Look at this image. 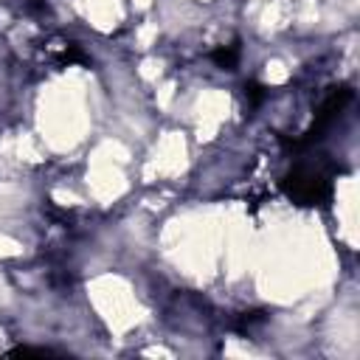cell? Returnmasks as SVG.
<instances>
[{
    "label": "cell",
    "mask_w": 360,
    "mask_h": 360,
    "mask_svg": "<svg viewBox=\"0 0 360 360\" xmlns=\"http://www.w3.org/2000/svg\"><path fill=\"white\" fill-rule=\"evenodd\" d=\"M211 62L222 70H236L239 65V45L231 42V45H219L217 51H211Z\"/></svg>",
    "instance_id": "obj_3"
},
{
    "label": "cell",
    "mask_w": 360,
    "mask_h": 360,
    "mask_svg": "<svg viewBox=\"0 0 360 360\" xmlns=\"http://www.w3.org/2000/svg\"><path fill=\"white\" fill-rule=\"evenodd\" d=\"M349 101H352V90H349V87H335V90L323 98V104H321V110H318V115H315V124L309 127V132H307V138H304L301 143H312V141L323 138V132L340 118V112L346 110Z\"/></svg>",
    "instance_id": "obj_2"
},
{
    "label": "cell",
    "mask_w": 360,
    "mask_h": 360,
    "mask_svg": "<svg viewBox=\"0 0 360 360\" xmlns=\"http://www.w3.org/2000/svg\"><path fill=\"white\" fill-rule=\"evenodd\" d=\"M284 194L295 202V205H323L332 194V183L321 169L312 166H295L284 174L281 180Z\"/></svg>",
    "instance_id": "obj_1"
},
{
    "label": "cell",
    "mask_w": 360,
    "mask_h": 360,
    "mask_svg": "<svg viewBox=\"0 0 360 360\" xmlns=\"http://www.w3.org/2000/svg\"><path fill=\"white\" fill-rule=\"evenodd\" d=\"M245 96H248L250 107H259L262 98H264V87H262L259 82H250V84H245Z\"/></svg>",
    "instance_id": "obj_4"
}]
</instances>
